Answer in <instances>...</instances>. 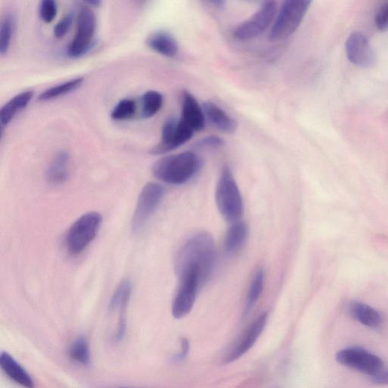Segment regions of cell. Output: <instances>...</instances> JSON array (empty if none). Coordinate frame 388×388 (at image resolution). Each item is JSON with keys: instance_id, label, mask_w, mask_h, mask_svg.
<instances>
[{"instance_id": "obj_4", "label": "cell", "mask_w": 388, "mask_h": 388, "mask_svg": "<svg viewBox=\"0 0 388 388\" xmlns=\"http://www.w3.org/2000/svg\"><path fill=\"white\" fill-rule=\"evenodd\" d=\"M309 0H287L281 5L269 33V40L278 41L292 35L309 9Z\"/></svg>"}, {"instance_id": "obj_10", "label": "cell", "mask_w": 388, "mask_h": 388, "mask_svg": "<svg viewBox=\"0 0 388 388\" xmlns=\"http://www.w3.org/2000/svg\"><path fill=\"white\" fill-rule=\"evenodd\" d=\"M338 363L356 369L369 376L384 369V362L378 356L361 347H348L338 351L336 355Z\"/></svg>"}, {"instance_id": "obj_16", "label": "cell", "mask_w": 388, "mask_h": 388, "mask_svg": "<svg viewBox=\"0 0 388 388\" xmlns=\"http://www.w3.org/2000/svg\"><path fill=\"white\" fill-rule=\"evenodd\" d=\"M0 367L14 382L24 388H34L32 378L9 354L3 352L0 355Z\"/></svg>"}, {"instance_id": "obj_15", "label": "cell", "mask_w": 388, "mask_h": 388, "mask_svg": "<svg viewBox=\"0 0 388 388\" xmlns=\"http://www.w3.org/2000/svg\"><path fill=\"white\" fill-rule=\"evenodd\" d=\"M202 106L205 119H207L217 130L226 134H234L237 131V121L228 116L216 104L207 101L205 102Z\"/></svg>"}, {"instance_id": "obj_14", "label": "cell", "mask_w": 388, "mask_h": 388, "mask_svg": "<svg viewBox=\"0 0 388 388\" xmlns=\"http://www.w3.org/2000/svg\"><path fill=\"white\" fill-rule=\"evenodd\" d=\"M180 119L194 132L203 131L205 125V117L203 106L198 103L195 96L188 92L187 90L184 91Z\"/></svg>"}, {"instance_id": "obj_18", "label": "cell", "mask_w": 388, "mask_h": 388, "mask_svg": "<svg viewBox=\"0 0 388 388\" xmlns=\"http://www.w3.org/2000/svg\"><path fill=\"white\" fill-rule=\"evenodd\" d=\"M148 47L166 57H176L178 51V42L170 33L157 32L151 34L147 40Z\"/></svg>"}, {"instance_id": "obj_5", "label": "cell", "mask_w": 388, "mask_h": 388, "mask_svg": "<svg viewBox=\"0 0 388 388\" xmlns=\"http://www.w3.org/2000/svg\"><path fill=\"white\" fill-rule=\"evenodd\" d=\"M102 223V216L97 212H90L75 221L66 237L68 250L78 255L95 238Z\"/></svg>"}, {"instance_id": "obj_34", "label": "cell", "mask_w": 388, "mask_h": 388, "mask_svg": "<svg viewBox=\"0 0 388 388\" xmlns=\"http://www.w3.org/2000/svg\"><path fill=\"white\" fill-rule=\"evenodd\" d=\"M210 3L212 4L213 6H214L216 8H220V9H222L223 7H224L225 2L224 1H212L210 2Z\"/></svg>"}, {"instance_id": "obj_3", "label": "cell", "mask_w": 388, "mask_h": 388, "mask_svg": "<svg viewBox=\"0 0 388 388\" xmlns=\"http://www.w3.org/2000/svg\"><path fill=\"white\" fill-rule=\"evenodd\" d=\"M216 200L222 216L230 223H237L243 213V203L240 190L228 167L223 169L218 182Z\"/></svg>"}, {"instance_id": "obj_13", "label": "cell", "mask_w": 388, "mask_h": 388, "mask_svg": "<svg viewBox=\"0 0 388 388\" xmlns=\"http://www.w3.org/2000/svg\"><path fill=\"white\" fill-rule=\"evenodd\" d=\"M268 318L269 314L265 312L248 327L245 332L243 334L238 344L232 349L229 354L225 357V361L226 363H231L238 360L254 347L264 331L265 327L267 324Z\"/></svg>"}, {"instance_id": "obj_8", "label": "cell", "mask_w": 388, "mask_h": 388, "mask_svg": "<svg viewBox=\"0 0 388 388\" xmlns=\"http://www.w3.org/2000/svg\"><path fill=\"white\" fill-rule=\"evenodd\" d=\"M164 195V188L161 185L147 183L143 187L132 218V230L141 232L161 203Z\"/></svg>"}, {"instance_id": "obj_12", "label": "cell", "mask_w": 388, "mask_h": 388, "mask_svg": "<svg viewBox=\"0 0 388 388\" xmlns=\"http://www.w3.org/2000/svg\"><path fill=\"white\" fill-rule=\"evenodd\" d=\"M345 50L349 62L355 65L369 68L376 63V52L368 38L360 32H354L348 37Z\"/></svg>"}, {"instance_id": "obj_2", "label": "cell", "mask_w": 388, "mask_h": 388, "mask_svg": "<svg viewBox=\"0 0 388 388\" xmlns=\"http://www.w3.org/2000/svg\"><path fill=\"white\" fill-rule=\"evenodd\" d=\"M202 159L193 152L165 156L154 164V176L170 185H182L200 171Z\"/></svg>"}, {"instance_id": "obj_17", "label": "cell", "mask_w": 388, "mask_h": 388, "mask_svg": "<svg viewBox=\"0 0 388 388\" xmlns=\"http://www.w3.org/2000/svg\"><path fill=\"white\" fill-rule=\"evenodd\" d=\"M70 163V154L64 150L59 152L52 159L47 173H45V178H47L48 183L52 185H63L68 176Z\"/></svg>"}, {"instance_id": "obj_25", "label": "cell", "mask_w": 388, "mask_h": 388, "mask_svg": "<svg viewBox=\"0 0 388 388\" xmlns=\"http://www.w3.org/2000/svg\"><path fill=\"white\" fill-rule=\"evenodd\" d=\"M68 355L74 362L81 365H88L90 361V349L86 338L80 337L76 339L68 349Z\"/></svg>"}, {"instance_id": "obj_29", "label": "cell", "mask_w": 388, "mask_h": 388, "mask_svg": "<svg viewBox=\"0 0 388 388\" xmlns=\"http://www.w3.org/2000/svg\"><path fill=\"white\" fill-rule=\"evenodd\" d=\"M73 20L74 14L70 12L57 23L54 28V35L57 39H62L65 36L71 28Z\"/></svg>"}, {"instance_id": "obj_31", "label": "cell", "mask_w": 388, "mask_h": 388, "mask_svg": "<svg viewBox=\"0 0 388 388\" xmlns=\"http://www.w3.org/2000/svg\"><path fill=\"white\" fill-rule=\"evenodd\" d=\"M225 141L218 136H209L196 143V148H217L224 145Z\"/></svg>"}, {"instance_id": "obj_7", "label": "cell", "mask_w": 388, "mask_h": 388, "mask_svg": "<svg viewBox=\"0 0 388 388\" xmlns=\"http://www.w3.org/2000/svg\"><path fill=\"white\" fill-rule=\"evenodd\" d=\"M276 14L277 3L275 1L263 3L252 17L234 29V37L241 41L255 39L273 25Z\"/></svg>"}, {"instance_id": "obj_24", "label": "cell", "mask_w": 388, "mask_h": 388, "mask_svg": "<svg viewBox=\"0 0 388 388\" xmlns=\"http://www.w3.org/2000/svg\"><path fill=\"white\" fill-rule=\"evenodd\" d=\"M264 278L265 275L263 269H258L255 274L252 283L250 284L247 298L245 315L249 314V312L254 307L258 298H260L263 291Z\"/></svg>"}, {"instance_id": "obj_22", "label": "cell", "mask_w": 388, "mask_h": 388, "mask_svg": "<svg viewBox=\"0 0 388 388\" xmlns=\"http://www.w3.org/2000/svg\"><path fill=\"white\" fill-rule=\"evenodd\" d=\"M83 81V78H78L60 83V85L45 90L44 92L38 97V101L42 102L48 101L70 93L72 91L79 88Z\"/></svg>"}, {"instance_id": "obj_19", "label": "cell", "mask_w": 388, "mask_h": 388, "mask_svg": "<svg viewBox=\"0 0 388 388\" xmlns=\"http://www.w3.org/2000/svg\"><path fill=\"white\" fill-rule=\"evenodd\" d=\"M349 314L363 325L377 328L382 323V318L375 308L361 302H353L349 306Z\"/></svg>"}, {"instance_id": "obj_1", "label": "cell", "mask_w": 388, "mask_h": 388, "mask_svg": "<svg viewBox=\"0 0 388 388\" xmlns=\"http://www.w3.org/2000/svg\"><path fill=\"white\" fill-rule=\"evenodd\" d=\"M215 243L207 232H200L188 239L178 251L174 268L179 276L190 271L200 274L203 283H207L215 264Z\"/></svg>"}, {"instance_id": "obj_26", "label": "cell", "mask_w": 388, "mask_h": 388, "mask_svg": "<svg viewBox=\"0 0 388 388\" xmlns=\"http://www.w3.org/2000/svg\"><path fill=\"white\" fill-rule=\"evenodd\" d=\"M14 30V19L11 14L5 15L0 28V53L5 55L10 47Z\"/></svg>"}, {"instance_id": "obj_11", "label": "cell", "mask_w": 388, "mask_h": 388, "mask_svg": "<svg viewBox=\"0 0 388 388\" xmlns=\"http://www.w3.org/2000/svg\"><path fill=\"white\" fill-rule=\"evenodd\" d=\"M194 132L180 118L171 117L166 120L163 127L161 141L151 150V154H163L176 150L191 140Z\"/></svg>"}, {"instance_id": "obj_35", "label": "cell", "mask_w": 388, "mask_h": 388, "mask_svg": "<svg viewBox=\"0 0 388 388\" xmlns=\"http://www.w3.org/2000/svg\"><path fill=\"white\" fill-rule=\"evenodd\" d=\"M86 4H88L89 6H99L101 4V2L98 1V0H94V1H88Z\"/></svg>"}, {"instance_id": "obj_6", "label": "cell", "mask_w": 388, "mask_h": 388, "mask_svg": "<svg viewBox=\"0 0 388 388\" xmlns=\"http://www.w3.org/2000/svg\"><path fill=\"white\" fill-rule=\"evenodd\" d=\"M96 27V20L93 10L89 6H81L74 37L68 48V57L79 58L86 54L94 42Z\"/></svg>"}, {"instance_id": "obj_9", "label": "cell", "mask_w": 388, "mask_h": 388, "mask_svg": "<svg viewBox=\"0 0 388 388\" xmlns=\"http://www.w3.org/2000/svg\"><path fill=\"white\" fill-rule=\"evenodd\" d=\"M179 279L180 287L172 308V316L178 319L184 318L192 311L198 290L203 285L199 274L194 272L184 274Z\"/></svg>"}, {"instance_id": "obj_21", "label": "cell", "mask_w": 388, "mask_h": 388, "mask_svg": "<svg viewBox=\"0 0 388 388\" xmlns=\"http://www.w3.org/2000/svg\"><path fill=\"white\" fill-rule=\"evenodd\" d=\"M248 227L242 222L235 223L228 229L225 238V249L228 254L238 252L245 245L248 236Z\"/></svg>"}, {"instance_id": "obj_20", "label": "cell", "mask_w": 388, "mask_h": 388, "mask_svg": "<svg viewBox=\"0 0 388 388\" xmlns=\"http://www.w3.org/2000/svg\"><path fill=\"white\" fill-rule=\"evenodd\" d=\"M33 96V91H25V92L14 96L3 106L0 111V123H1L2 128L10 123L17 113L26 108Z\"/></svg>"}, {"instance_id": "obj_30", "label": "cell", "mask_w": 388, "mask_h": 388, "mask_svg": "<svg viewBox=\"0 0 388 388\" xmlns=\"http://www.w3.org/2000/svg\"><path fill=\"white\" fill-rule=\"evenodd\" d=\"M375 24L381 32H385L388 30V2L383 4L377 12Z\"/></svg>"}, {"instance_id": "obj_32", "label": "cell", "mask_w": 388, "mask_h": 388, "mask_svg": "<svg viewBox=\"0 0 388 388\" xmlns=\"http://www.w3.org/2000/svg\"><path fill=\"white\" fill-rule=\"evenodd\" d=\"M370 381L376 385H388V370L384 369L369 376Z\"/></svg>"}, {"instance_id": "obj_27", "label": "cell", "mask_w": 388, "mask_h": 388, "mask_svg": "<svg viewBox=\"0 0 388 388\" xmlns=\"http://www.w3.org/2000/svg\"><path fill=\"white\" fill-rule=\"evenodd\" d=\"M136 112V103L132 99L121 101L111 112V117L116 121H125L132 119Z\"/></svg>"}, {"instance_id": "obj_28", "label": "cell", "mask_w": 388, "mask_h": 388, "mask_svg": "<svg viewBox=\"0 0 388 388\" xmlns=\"http://www.w3.org/2000/svg\"><path fill=\"white\" fill-rule=\"evenodd\" d=\"M39 14L43 21L51 23L57 17V3L53 0H43L40 3Z\"/></svg>"}, {"instance_id": "obj_23", "label": "cell", "mask_w": 388, "mask_h": 388, "mask_svg": "<svg viewBox=\"0 0 388 388\" xmlns=\"http://www.w3.org/2000/svg\"><path fill=\"white\" fill-rule=\"evenodd\" d=\"M142 116L149 119L154 116L163 105V95L156 90H149L142 97Z\"/></svg>"}, {"instance_id": "obj_33", "label": "cell", "mask_w": 388, "mask_h": 388, "mask_svg": "<svg viewBox=\"0 0 388 388\" xmlns=\"http://www.w3.org/2000/svg\"><path fill=\"white\" fill-rule=\"evenodd\" d=\"M181 351L177 357V359L180 360L185 359V357L187 356L190 349L189 341L186 338L181 339Z\"/></svg>"}]
</instances>
